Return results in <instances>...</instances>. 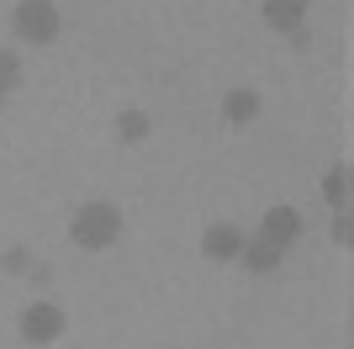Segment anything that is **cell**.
Masks as SVG:
<instances>
[{"label": "cell", "instance_id": "1", "mask_svg": "<svg viewBox=\"0 0 354 349\" xmlns=\"http://www.w3.org/2000/svg\"><path fill=\"white\" fill-rule=\"evenodd\" d=\"M69 238L80 249H106V244H117L122 238V206L111 202H85L80 212H74L69 222Z\"/></svg>", "mask_w": 354, "mask_h": 349}, {"label": "cell", "instance_id": "2", "mask_svg": "<svg viewBox=\"0 0 354 349\" xmlns=\"http://www.w3.org/2000/svg\"><path fill=\"white\" fill-rule=\"evenodd\" d=\"M16 37H27V43H53V37H59V6H48V0H21V6H16Z\"/></svg>", "mask_w": 354, "mask_h": 349}, {"label": "cell", "instance_id": "3", "mask_svg": "<svg viewBox=\"0 0 354 349\" xmlns=\"http://www.w3.org/2000/svg\"><path fill=\"white\" fill-rule=\"evenodd\" d=\"M64 307H53V302H32L27 312H21V339L27 344H53V339L64 334Z\"/></svg>", "mask_w": 354, "mask_h": 349}, {"label": "cell", "instance_id": "4", "mask_svg": "<svg viewBox=\"0 0 354 349\" xmlns=\"http://www.w3.org/2000/svg\"><path fill=\"white\" fill-rule=\"evenodd\" d=\"M259 238H270L275 249L296 244V238H301V212H296V206H270V212H265V228H259Z\"/></svg>", "mask_w": 354, "mask_h": 349}, {"label": "cell", "instance_id": "5", "mask_svg": "<svg viewBox=\"0 0 354 349\" xmlns=\"http://www.w3.org/2000/svg\"><path fill=\"white\" fill-rule=\"evenodd\" d=\"M243 238H249L243 228H233V222H217V228L201 233V254H207V260H238Z\"/></svg>", "mask_w": 354, "mask_h": 349}, {"label": "cell", "instance_id": "6", "mask_svg": "<svg viewBox=\"0 0 354 349\" xmlns=\"http://www.w3.org/2000/svg\"><path fill=\"white\" fill-rule=\"evenodd\" d=\"M281 254H286V249H275L270 238H243L238 265H249V270H259V276H265V270H275V265H281Z\"/></svg>", "mask_w": 354, "mask_h": 349}, {"label": "cell", "instance_id": "7", "mask_svg": "<svg viewBox=\"0 0 354 349\" xmlns=\"http://www.w3.org/2000/svg\"><path fill=\"white\" fill-rule=\"evenodd\" d=\"M265 21L275 32H291L307 21V0H265Z\"/></svg>", "mask_w": 354, "mask_h": 349}, {"label": "cell", "instance_id": "8", "mask_svg": "<svg viewBox=\"0 0 354 349\" xmlns=\"http://www.w3.org/2000/svg\"><path fill=\"white\" fill-rule=\"evenodd\" d=\"M222 111H227V122H254L259 116V90H227Z\"/></svg>", "mask_w": 354, "mask_h": 349}, {"label": "cell", "instance_id": "9", "mask_svg": "<svg viewBox=\"0 0 354 349\" xmlns=\"http://www.w3.org/2000/svg\"><path fill=\"white\" fill-rule=\"evenodd\" d=\"M148 127H153V122H148V111H138V106H127V111L117 116V138L122 143H143Z\"/></svg>", "mask_w": 354, "mask_h": 349}, {"label": "cell", "instance_id": "10", "mask_svg": "<svg viewBox=\"0 0 354 349\" xmlns=\"http://www.w3.org/2000/svg\"><path fill=\"white\" fill-rule=\"evenodd\" d=\"M0 270H6V276H32V249L27 244H11L6 254H0Z\"/></svg>", "mask_w": 354, "mask_h": 349}, {"label": "cell", "instance_id": "11", "mask_svg": "<svg viewBox=\"0 0 354 349\" xmlns=\"http://www.w3.org/2000/svg\"><path fill=\"white\" fill-rule=\"evenodd\" d=\"M323 196H328L333 206H344V202H349V170H344V164L323 174Z\"/></svg>", "mask_w": 354, "mask_h": 349}, {"label": "cell", "instance_id": "12", "mask_svg": "<svg viewBox=\"0 0 354 349\" xmlns=\"http://www.w3.org/2000/svg\"><path fill=\"white\" fill-rule=\"evenodd\" d=\"M21 85V58L11 48H0V90H16Z\"/></svg>", "mask_w": 354, "mask_h": 349}, {"label": "cell", "instance_id": "13", "mask_svg": "<svg viewBox=\"0 0 354 349\" xmlns=\"http://www.w3.org/2000/svg\"><path fill=\"white\" fill-rule=\"evenodd\" d=\"M286 37H291V48H312V32H307V21H301V27H291Z\"/></svg>", "mask_w": 354, "mask_h": 349}, {"label": "cell", "instance_id": "14", "mask_svg": "<svg viewBox=\"0 0 354 349\" xmlns=\"http://www.w3.org/2000/svg\"><path fill=\"white\" fill-rule=\"evenodd\" d=\"M6 96H11V90H0V111H6Z\"/></svg>", "mask_w": 354, "mask_h": 349}]
</instances>
